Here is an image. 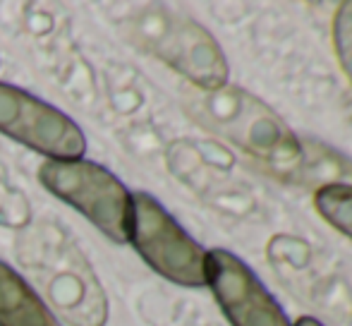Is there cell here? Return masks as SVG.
<instances>
[{
	"instance_id": "7a4b0ae2",
	"label": "cell",
	"mask_w": 352,
	"mask_h": 326,
	"mask_svg": "<svg viewBox=\"0 0 352 326\" xmlns=\"http://www.w3.org/2000/svg\"><path fill=\"white\" fill-rule=\"evenodd\" d=\"M185 111L204 130L264 163L280 177H295L307 156L295 132L271 106L242 87L226 84L213 91L195 89L185 96Z\"/></svg>"
},
{
	"instance_id": "3957f363",
	"label": "cell",
	"mask_w": 352,
	"mask_h": 326,
	"mask_svg": "<svg viewBox=\"0 0 352 326\" xmlns=\"http://www.w3.org/2000/svg\"><path fill=\"white\" fill-rule=\"evenodd\" d=\"M122 34L144 53L166 63L195 89L228 84V61L209 29L166 5H142L120 19Z\"/></svg>"
},
{
	"instance_id": "30bf717a",
	"label": "cell",
	"mask_w": 352,
	"mask_h": 326,
	"mask_svg": "<svg viewBox=\"0 0 352 326\" xmlns=\"http://www.w3.org/2000/svg\"><path fill=\"white\" fill-rule=\"evenodd\" d=\"M333 46L340 67L352 84V0L340 3L333 14Z\"/></svg>"
},
{
	"instance_id": "5b68a950",
	"label": "cell",
	"mask_w": 352,
	"mask_h": 326,
	"mask_svg": "<svg viewBox=\"0 0 352 326\" xmlns=\"http://www.w3.org/2000/svg\"><path fill=\"white\" fill-rule=\"evenodd\" d=\"M130 243L166 281L185 288L206 285V250L146 192L132 195Z\"/></svg>"
},
{
	"instance_id": "8fae6325",
	"label": "cell",
	"mask_w": 352,
	"mask_h": 326,
	"mask_svg": "<svg viewBox=\"0 0 352 326\" xmlns=\"http://www.w3.org/2000/svg\"><path fill=\"white\" fill-rule=\"evenodd\" d=\"M292 326H324L319 322V319H314V317H300Z\"/></svg>"
},
{
	"instance_id": "277c9868",
	"label": "cell",
	"mask_w": 352,
	"mask_h": 326,
	"mask_svg": "<svg viewBox=\"0 0 352 326\" xmlns=\"http://www.w3.org/2000/svg\"><path fill=\"white\" fill-rule=\"evenodd\" d=\"M38 180L108 240L118 245L130 243L132 195L108 168L84 159L46 161L38 168Z\"/></svg>"
},
{
	"instance_id": "8992f818",
	"label": "cell",
	"mask_w": 352,
	"mask_h": 326,
	"mask_svg": "<svg viewBox=\"0 0 352 326\" xmlns=\"http://www.w3.org/2000/svg\"><path fill=\"white\" fill-rule=\"evenodd\" d=\"M0 132L51 161H74L87 151V137L72 118L5 82H0Z\"/></svg>"
},
{
	"instance_id": "6da1fadb",
	"label": "cell",
	"mask_w": 352,
	"mask_h": 326,
	"mask_svg": "<svg viewBox=\"0 0 352 326\" xmlns=\"http://www.w3.org/2000/svg\"><path fill=\"white\" fill-rule=\"evenodd\" d=\"M17 259L56 319L70 326H106V290L63 226L53 221L32 224L17 240Z\"/></svg>"
},
{
	"instance_id": "9c48e42d",
	"label": "cell",
	"mask_w": 352,
	"mask_h": 326,
	"mask_svg": "<svg viewBox=\"0 0 352 326\" xmlns=\"http://www.w3.org/2000/svg\"><path fill=\"white\" fill-rule=\"evenodd\" d=\"M314 206L319 216L352 240V182H326L314 192Z\"/></svg>"
},
{
	"instance_id": "ba28073f",
	"label": "cell",
	"mask_w": 352,
	"mask_h": 326,
	"mask_svg": "<svg viewBox=\"0 0 352 326\" xmlns=\"http://www.w3.org/2000/svg\"><path fill=\"white\" fill-rule=\"evenodd\" d=\"M0 326H60L38 293L0 259Z\"/></svg>"
},
{
	"instance_id": "52a82bcc",
	"label": "cell",
	"mask_w": 352,
	"mask_h": 326,
	"mask_svg": "<svg viewBox=\"0 0 352 326\" xmlns=\"http://www.w3.org/2000/svg\"><path fill=\"white\" fill-rule=\"evenodd\" d=\"M206 285L230 326H292L259 276L232 252H206Z\"/></svg>"
}]
</instances>
